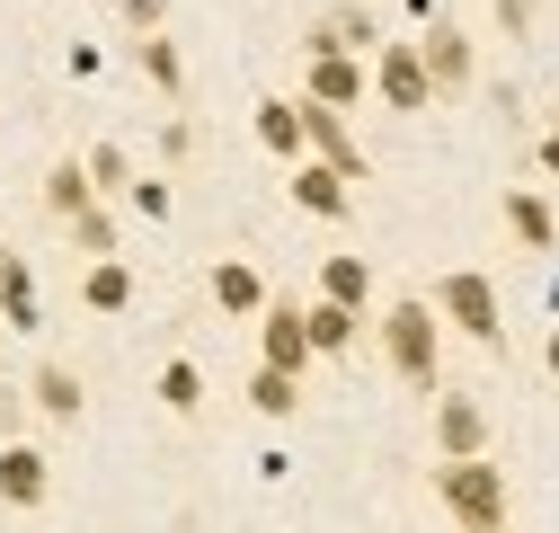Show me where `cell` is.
<instances>
[{"mask_svg":"<svg viewBox=\"0 0 559 533\" xmlns=\"http://www.w3.org/2000/svg\"><path fill=\"white\" fill-rule=\"evenodd\" d=\"M382 356H391V374H400L408 391H436V365H444V320H436V303H427V294H400V303L382 311Z\"/></svg>","mask_w":559,"mask_h":533,"instance_id":"1","label":"cell"},{"mask_svg":"<svg viewBox=\"0 0 559 533\" xmlns=\"http://www.w3.org/2000/svg\"><path fill=\"white\" fill-rule=\"evenodd\" d=\"M436 498L462 533H507V472L488 453H462V462H436Z\"/></svg>","mask_w":559,"mask_h":533,"instance_id":"2","label":"cell"},{"mask_svg":"<svg viewBox=\"0 0 559 533\" xmlns=\"http://www.w3.org/2000/svg\"><path fill=\"white\" fill-rule=\"evenodd\" d=\"M427 303H436V320H453V329H462L471 347H488V356L507 347V311H498V285H488L479 266H444Z\"/></svg>","mask_w":559,"mask_h":533,"instance_id":"3","label":"cell"},{"mask_svg":"<svg viewBox=\"0 0 559 533\" xmlns=\"http://www.w3.org/2000/svg\"><path fill=\"white\" fill-rule=\"evenodd\" d=\"M365 90H373V72H365V62L346 54L329 27H311V45H302V98H320V107H337V116H346Z\"/></svg>","mask_w":559,"mask_h":533,"instance_id":"4","label":"cell"},{"mask_svg":"<svg viewBox=\"0 0 559 533\" xmlns=\"http://www.w3.org/2000/svg\"><path fill=\"white\" fill-rule=\"evenodd\" d=\"M417 62H427L436 98H462V90L479 81V54H471V27H462V19H436L427 36H417Z\"/></svg>","mask_w":559,"mask_h":533,"instance_id":"5","label":"cell"},{"mask_svg":"<svg viewBox=\"0 0 559 533\" xmlns=\"http://www.w3.org/2000/svg\"><path fill=\"white\" fill-rule=\"evenodd\" d=\"M294 107H302V152L356 187V178H365V143L346 133V116H337V107H320V98H294Z\"/></svg>","mask_w":559,"mask_h":533,"instance_id":"6","label":"cell"},{"mask_svg":"<svg viewBox=\"0 0 559 533\" xmlns=\"http://www.w3.org/2000/svg\"><path fill=\"white\" fill-rule=\"evenodd\" d=\"M373 90H382V107H400V116H417V107H436V81H427V62H417V45H373Z\"/></svg>","mask_w":559,"mask_h":533,"instance_id":"7","label":"cell"},{"mask_svg":"<svg viewBox=\"0 0 559 533\" xmlns=\"http://www.w3.org/2000/svg\"><path fill=\"white\" fill-rule=\"evenodd\" d=\"M258 365H275V374H311L302 303H266V311H258Z\"/></svg>","mask_w":559,"mask_h":533,"instance_id":"8","label":"cell"},{"mask_svg":"<svg viewBox=\"0 0 559 533\" xmlns=\"http://www.w3.org/2000/svg\"><path fill=\"white\" fill-rule=\"evenodd\" d=\"M436 453H444V462L488 453V410H479L471 391H444V400H436Z\"/></svg>","mask_w":559,"mask_h":533,"instance_id":"9","label":"cell"},{"mask_svg":"<svg viewBox=\"0 0 559 533\" xmlns=\"http://www.w3.org/2000/svg\"><path fill=\"white\" fill-rule=\"evenodd\" d=\"M45 489H53L45 453L27 436H10V445H0V498H10V507H45Z\"/></svg>","mask_w":559,"mask_h":533,"instance_id":"10","label":"cell"},{"mask_svg":"<svg viewBox=\"0 0 559 533\" xmlns=\"http://www.w3.org/2000/svg\"><path fill=\"white\" fill-rule=\"evenodd\" d=\"M0 320H10V339H36V320H45V303H36V266L10 258V249H0Z\"/></svg>","mask_w":559,"mask_h":533,"instance_id":"11","label":"cell"},{"mask_svg":"<svg viewBox=\"0 0 559 533\" xmlns=\"http://www.w3.org/2000/svg\"><path fill=\"white\" fill-rule=\"evenodd\" d=\"M27 410H45L53 427H72V418L90 410V391H81V374H72V365H36V382H27Z\"/></svg>","mask_w":559,"mask_h":533,"instance_id":"12","label":"cell"},{"mask_svg":"<svg viewBox=\"0 0 559 533\" xmlns=\"http://www.w3.org/2000/svg\"><path fill=\"white\" fill-rule=\"evenodd\" d=\"M498 214H507V240H515V249H550V240H559L550 196H524V187H507V196H498Z\"/></svg>","mask_w":559,"mask_h":533,"instance_id":"13","label":"cell"},{"mask_svg":"<svg viewBox=\"0 0 559 533\" xmlns=\"http://www.w3.org/2000/svg\"><path fill=\"white\" fill-rule=\"evenodd\" d=\"M294 205H302V214H320V223H337L346 205H356V196H346V178H337V169H320V161H294Z\"/></svg>","mask_w":559,"mask_h":533,"instance_id":"14","label":"cell"},{"mask_svg":"<svg viewBox=\"0 0 559 533\" xmlns=\"http://www.w3.org/2000/svg\"><path fill=\"white\" fill-rule=\"evenodd\" d=\"M214 303H223L231 320H258V311H266V276H258L249 258H223V266H214Z\"/></svg>","mask_w":559,"mask_h":533,"instance_id":"15","label":"cell"},{"mask_svg":"<svg viewBox=\"0 0 559 533\" xmlns=\"http://www.w3.org/2000/svg\"><path fill=\"white\" fill-rule=\"evenodd\" d=\"M258 143H266L275 161H311V152H302V107H294V98H258Z\"/></svg>","mask_w":559,"mask_h":533,"instance_id":"16","label":"cell"},{"mask_svg":"<svg viewBox=\"0 0 559 533\" xmlns=\"http://www.w3.org/2000/svg\"><path fill=\"white\" fill-rule=\"evenodd\" d=\"M320 303L365 311V303H373V266H365V258H346V249H337V258H320Z\"/></svg>","mask_w":559,"mask_h":533,"instance_id":"17","label":"cell"},{"mask_svg":"<svg viewBox=\"0 0 559 533\" xmlns=\"http://www.w3.org/2000/svg\"><path fill=\"white\" fill-rule=\"evenodd\" d=\"M45 205H53V223H72V214H90V205H98V187H90V169H81V161H53V169H45Z\"/></svg>","mask_w":559,"mask_h":533,"instance_id":"18","label":"cell"},{"mask_svg":"<svg viewBox=\"0 0 559 533\" xmlns=\"http://www.w3.org/2000/svg\"><path fill=\"white\" fill-rule=\"evenodd\" d=\"M302 329H311V356H346L356 347V311L346 303H302Z\"/></svg>","mask_w":559,"mask_h":533,"instance_id":"19","label":"cell"},{"mask_svg":"<svg viewBox=\"0 0 559 533\" xmlns=\"http://www.w3.org/2000/svg\"><path fill=\"white\" fill-rule=\"evenodd\" d=\"M249 410H258V418H294V410H302V374L258 365V374H249Z\"/></svg>","mask_w":559,"mask_h":533,"instance_id":"20","label":"cell"},{"mask_svg":"<svg viewBox=\"0 0 559 533\" xmlns=\"http://www.w3.org/2000/svg\"><path fill=\"white\" fill-rule=\"evenodd\" d=\"M81 303H90V311H124V303H133V266H124V258H98L90 276H81Z\"/></svg>","mask_w":559,"mask_h":533,"instance_id":"21","label":"cell"},{"mask_svg":"<svg viewBox=\"0 0 559 533\" xmlns=\"http://www.w3.org/2000/svg\"><path fill=\"white\" fill-rule=\"evenodd\" d=\"M133 62H143V81H152V90H169V98L187 90V62H178L169 36H133Z\"/></svg>","mask_w":559,"mask_h":533,"instance_id":"22","label":"cell"},{"mask_svg":"<svg viewBox=\"0 0 559 533\" xmlns=\"http://www.w3.org/2000/svg\"><path fill=\"white\" fill-rule=\"evenodd\" d=\"M152 391H160V410H178V418H195V410H204V374H195L187 356H169Z\"/></svg>","mask_w":559,"mask_h":533,"instance_id":"23","label":"cell"},{"mask_svg":"<svg viewBox=\"0 0 559 533\" xmlns=\"http://www.w3.org/2000/svg\"><path fill=\"white\" fill-rule=\"evenodd\" d=\"M81 169H90V187H98V205H107V196H124V187H133V161H124L116 143H98V152H81Z\"/></svg>","mask_w":559,"mask_h":533,"instance_id":"24","label":"cell"},{"mask_svg":"<svg viewBox=\"0 0 559 533\" xmlns=\"http://www.w3.org/2000/svg\"><path fill=\"white\" fill-rule=\"evenodd\" d=\"M62 232H72L90 258H116V214L107 205H90V214H72V223H62Z\"/></svg>","mask_w":559,"mask_h":533,"instance_id":"25","label":"cell"},{"mask_svg":"<svg viewBox=\"0 0 559 533\" xmlns=\"http://www.w3.org/2000/svg\"><path fill=\"white\" fill-rule=\"evenodd\" d=\"M329 36H337V45H382V27H373V10H365V0H346V10L329 19Z\"/></svg>","mask_w":559,"mask_h":533,"instance_id":"26","label":"cell"},{"mask_svg":"<svg viewBox=\"0 0 559 533\" xmlns=\"http://www.w3.org/2000/svg\"><path fill=\"white\" fill-rule=\"evenodd\" d=\"M116 19H124L133 36H160V19H169V0H116Z\"/></svg>","mask_w":559,"mask_h":533,"instance_id":"27","label":"cell"},{"mask_svg":"<svg viewBox=\"0 0 559 533\" xmlns=\"http://www.w3.org/2000/svg\"><path fill=\"white\" fill-rule=\"evenodd\" d=\"M124 196H133V214H152V223H160V214H169V178H133V187H124Z\"/></svg>","mask_w":559,"mask_h":533,"instance_id":"28","label":"cell"},{"mask_svg":"<svg viewBox=\"0 0 559 533\" xmlns=\"http://www.w3.org/2000/svg\"><path fill=\"white\" fill-rule=\"evenodd\" d=\"M498 27L507 36H533V0H498Z\"/></svg>","mask_w":559,"mask_h":533,"instance_id":"29","label":"cell"},{"mask_svg":"<svg viewBox=\"0 0 559 533\" xmlns=\"http://www.w3.org/2000/svg\"><path fill=\"white\" fill-rule=\"evenodd\" d=\"M19 418H27V391H10V382H0V436H19Z\"/></svg>","mask_w":559,"mask_h":533,"instance_id":"30","label":"cell"},{"mask_svg":"<svg viewBox=\"0 0 559 533\" xmlns=\"http://www.w3.org/2000/svg\"><path fill=\"white\" fill-rule=\"evenodd\" d=\"M533 161H542V178H559V125L542 133V152H533Z\"/></svg>","mask_w":559,"mask_h":533,"instance_id":"31","label":"cell"},{"mask_svg":"<svg viewBox=\"0 0 559 533\" xmlns=\"http://www.w3.org/2000/svg\"><path fill=\"white\" fill-rule=\"evenodd\" d=\"M542 365H550V382H559V329H550V339H542Z\"/></svg>","mask_w":559,"mask_h":533,"instance_id":"32","label":"cell"},{"mask_svg":"<svg viewBox=\"0 0 559 533\" xmlns=\"http://www.w3.org/2000/svg\"><path fill=\"white\" fill-rule=\"evenodd\" d=\"M0 347H10V320H0Z\"/></svg>","mask_w":559,"mask_h":533,"instance_id":"33","label":"cell"},{"mask_svg":"<svg viewBox=\"0 0 559 533\" xmlns=\"http://www.w3.org/2000/svg\"><path fill=\"white\" fill-rule=\"evenodd\" d=\"M550 125H559V107H550Z\"/></svg>","mask_w":559,"mask_h":533,"instance_id":"34","label":"cell"}]
</instances>
